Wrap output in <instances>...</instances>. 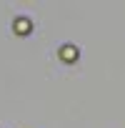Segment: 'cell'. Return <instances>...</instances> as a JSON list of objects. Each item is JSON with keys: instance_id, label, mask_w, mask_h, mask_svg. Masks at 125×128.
<instances>
[{"instance_id": "obj_1", "label": "cell", "mask_w": 125, "mask_h": 128, "mask_svg": "<svg viewBox=\"0 0 125 128\" xmlns=\"http://www.w3.org/2000/svg\"><path fill=\"white\" fill-rule=\"evenodd\" d=\"M60 58L62 60H75L78 58V48L75 45H62L60 48Z\"/></svg>"}, {"instance_id": "obj_2", "label": "cell", "mask_w": 125, "mask_h": 128, "mask_svg": "<svg viewBox=\"0 0 125 128\" xmlns=\"http://www.w3.org/2000/svg\"><path fill=\"white\" fill-rule=\"evenodd\" d=\"M15 30H18V33H28V30H30V23H28L25 18H20V20H15Z\"/></svg>"}]
</instances>
